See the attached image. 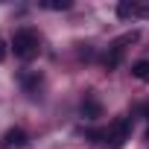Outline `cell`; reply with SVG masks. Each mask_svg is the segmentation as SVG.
<instances>
[{
	"mask_svg": "<svg viewBox=\"0 0 149 149\" xmlns=\"http://www.w3.org/2000/svg\"><path fill=\"white\" fill-rule=\"evenodd\" d=\"M134 18H149V0H134Z\"/></svg>",
	"mask_w": 149,
	"mask_h": 149,
	"instance_id": "obj_8",
	"label": "cell"
},
{
	"mask_svg": "<svg viewBox=\"0 0 149 149\" xmlns=\"http://www.w3.org/2000/svg\"><path fill=\"white\" fill-rule=\"evenodd\" d=\"M3 58H6V41L0 38V61H3Z\"/></svg>",
	"mask_w": 149,
	"mask_h": 149,
	"instance_id": "obj_10",
	"label": "cell"
},
{
	"mask_svg": "<svg viewBox=\"0 0 149 149\" xmlns=\"http://www.w3.org/2000/svg\"><path fill=\"white\" fill-rule=\"evenodd\" d=\"M129 137H132V120H129V117H117V120L102 132V143H105L108 149H120V146H126Z\"/></svg>",
	"mask_w": 149,
	"mask_h": 149,
	"instance_id": "obj_2",
	"label": "cell"
},
{
	"mask_svg": "<svg viewBox=\"0 0 149 149\" xmlns=\"http://www.w3.org/2000/svg\"><path fill=\"white\" fill-rule=\"evenodd\" d=\"M82 117L85 120H97V117H102V102L94 97V94H85V100H82Z\"/></svg>",
	"mask_w": 149,
	"mask_h": 149,
	"instance_id": "obj_4",
	"label": "cell"
},
{
	"mask_svg": "<svg viewBox=\"0 0 149 149\" xmlns=\"http://www.w3.org/2000/svg\"><path fill=\"white\" fill-rule=\"evenodd\" d=\"M26 143H29V137H26L24 129H9L3 137H0V146L3 149H24Z\"/></svg>",
	"mask_w": 149,
	"mask_h": 149,
	"instance_id": "obj_3",
	"label": "cell"
},
{
	"mask_svg": "<svg viewBox=\"0 0 149 149\" xmlns=\"http://www.w3.org/2000/svg\"><path fill=\"white\" fill-rule=\"evenodd\" d=\"M146 114H149V111H146Z\"/></svg>",
	"mask_w": 149,
	"mask_h": 149,
	"instance_id": "obj_11",
	"label": "cell"
},
{
	"mask_svg": "<svg viewBox=\"0 0 149 149\" xmlns=\"http://www.w3.org/2000/svg\"><path fill=\"white\" fill-rule=\"evenodd\" d=\"M44 9H70V0H50V3H41Z\"/></svg>",
	"mask_w": 149,
	"mask_h": 149,
	"instance_id": "obj_9",
	"label": "cell"
},
{
	"mask_svg": "<svg viewBox=\"0 0 149 149\" xmlns=\"http://www.w3.org/2000/svg\"><path fill=\"white\" fill-rule=\"evenodd\" d=\"M117 15L120 18H134V0H123L117 6Z\"/></svg>",
	"mask_w": 149,
	"mask_h": 149,
	"instance_id": "obj_7",
	"label": "cell"
},
{
	"mask_svg": "<svg viewBox=\"0 0 149 149\" xmlns=\"http://www.w3.org/2000/svg\"><path fill=\"white\" fill-rule=\"evenodd\" d=\"M12 50H15V56H18V58H24V61L35 58V56H38V50H41V38H38V32H35V29H29V26L18 29V32L12 35Z\"/></svg>",
	"mask_w": 149,
	"mask_h": 149,
	"instance_id": "obj_1",
	"label": "cell"
},
{
	"mask_svg": "<svg viewBox=\"0 0 149 149\" xmlns=\"http://www.w3.org/2000/svg\"><path fill=\"white\" fill-rule=\"evenodd\" d=\"M120 58H123V47L111 44V47H108V56H105V70H114V67L120 64Z\"/></svg>",
	"mask_w": 149,
	"mask_h": 149,
	"instance_id": "obj_5",
	"label": "cell"
},
{
	"mask_svg": "<svg viewBox=\"0 0 149 149\" xmlns=\"http://www.w3.org/2000/svg\"><path fill=\"white\" fill-rule=\"evenodd\" d=\"M132 76L140 79V82H149V61H146V58H140V61L132 64Z\"/></svg>",
	"mask_w": 149,
	"mask_h": 149,
	"instance_id": "obj_6",
	"label": "cell"
}]
</instances>
